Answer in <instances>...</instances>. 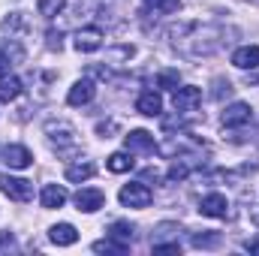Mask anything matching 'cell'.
I'll list each match as a JSON object with an SVG mask.
<instances>
[{
	"mask_svg": "<svg viewBox=\"0 0 259 256\" xmlns=\"http://www.w3.org/2000/svg\"><path fill=\"white\" fill-rule=\"evenodd\" d=\"M232 30L223 27V24H196V21H184V24H175L169 27V39L175 46V52H181L184 58H211L217 55L229 39Z\"/></svg>",
	"mask_w": 259,
	"mask_h": 256,
	"instance_id": "1",
	"label": "cell"
},
{
	"mask_svg": "<svg viewBox=\"0 0 259 256\" xmlns=\"http://www.w3.org/2000/svg\"><path fill=\"white\" fill-rule=\"evenodd\" d=\"M46 136H49V142L58 148V151H64V148H75L78 145V133L75 127L69 124V121H46Z\"/></svg>",
	"mask_w": 259,
	"mask_h": 256,
	"instance_id": "2",
	"label": "cell"
},
{
	"mask_svg": "<svg viewBox=\"0 0 259 256\" xmlns=\"http://www.w3.org/2000/svg\"><path fill=\"white\" fill-rule=\"evenodd\" d=\"M118 199H121V205H124V208H148V205H151V199H154V193L148 190V184L133 181V184H124V187H121Z\"/></svg>",
	"mask_w": 259,
	"mask_h": 256,
	"instance_id": "3",
	"label": "cell"
},
{
	"mask_svg": "<svg viewBox=\"0 0 259 256\" xmlns=\"http://www.w3.org/2000/svg\"><path fill=\"white\" fill-rule=\"evenodd\" d=\"M0 190L6 193L12 202H30L33 199V184L24 178H12V175H0Z\"/></svg>",
	"mask_w": 259,
	"mask_h": 256,
	"instance_id": "4",
	"label": "cell"
},
{
	"mask_svg": "<svg viewBox=\"0 0 259 256\" xmlns=\"http://www.w3.org/2000/svg\"><path fill=\"white\" fill-rule=\"evenodd\" d=\"M72 46H75V52H81V55H91V52H97V49L103 46V27H97V24H88V27L75 30V39H72Z\"/></svg>",
	"mask_w": 259,
	"mask_h": 256,
	"instance_id": "5",
	"label": "cell"
},
{
	"mask_svg": "<svg viewBox=\"0 0 259 256\" xmlns=\"http://www.w3.org/2000/svg\"><path fill=\"white\" fill-rule=\"evenodd\" d=\"M172 103H175V112H181V115H193L196 109H199V103H202V88H193V84H187V88H175Z\"/></svg>",
	"mask_w": 259,
	"mask_h": 256,
	"instance_id": "6",
	"label": "cell"
},
{
	"mask_svg": "<svg viewBox=\"0 0 259 256\" xmlns=\"http://www.w3.org/2000/svg\"><path fill=\"white\" fill-rule=\"evenodd\" d=\"M250 121H253V109H250L247 103H232V106L223 109V127L235 130V127L250 124Z\"/></svg>",
	"mask_w": 259,
	"mask_h": 256,
	"instance_id": "7",
	"label": "cell"
},
{
	"mask_svg": "<svg viewBox=\"0 0 259 256\" xmlns=\"http://www.w3.org/2000/svg\"><path fill=\"white\" fill-rule=\"evenodd\" d=\"M103 205H106V196H103V190H97V187H81V190L75 193V208L84 211V214H94Z\"/></svg>",
	"mask_w": 259,
	"mask_h": 256,
	"instance_id": "8",
	"label": "cell"
},
{
	"mask_svg": "<svg viewBox=\"0 0 259 256\" xmlns=\"http://www.w3.org/2000/svg\"><path fill=\"white\" fill-rule=\"evenodd\" d=\"M94 94H97L94 81H91V78H78V81L69 88V94H66V103H69L72 109H78V106H88V103L94 100Z\"/></svg>",
	"mask_w": 259,
	"mask_h": 256,
	"instance_id": "9",
	"label": "cell"
},
{
	"mask_svg": "<svg viewBox=\"0 0 259 256\" xmlns=\"http://www.w3.org/2000/svg\"><path fill=\"white\" fill-rule=\"evenodd\" d=\"M199 211H202L205 217L220 220V217H226V214H229V202H226V196H223V193H208V196H202Z\"/></svg>",
	"mask_w": 259,
	"mask_h": 256,
	"instance_id": "10",
	"label": "cell"
},
{
	"mask_svg": "<svg viewBox=\"0 0 259 256\" xmlns=\"http://www.w3.org/2000/svg\"><path fill=\"white\" fill-rule=\"evenodd\" d=\"M24 61V49L9 36V39H0V72H9V66L21 64Z\"/></svg>",
	"mask_w": 259,
	"mask_h": 256,
	"instance_id": "11",
	"label": "cell"
},
{
	"mask_svg": "<svg viewBox=\"0 0 259 256\" xmlns=\"http://www.w3.org/2000/svg\"><path fill=\"white\" fill-rule=\"evenodd\" d=\"M136 112L145 115V118H157L163 112V97L157 91H142L139 100H136Z\"/></svg>",
	"mask_w": 259,
	"mask_h": 256,
	"instance_id": "12",
	"label": "cell"
},
{
	"mask_svg": "<svg viewBox=\"0 0 259 256\" xmlns=\"http://www.w3.org/2000/svg\"><path fill=\"white\" fill-rule=\"evenodd\" d=\"M3 163L9 169H27L33 163V154L24 148V145H6L3 148Z\"/></svg>",
	"mask_w": 259,
	"mask_h": 256,
	"instance_id": "13",
	"label": "cell"
},
{
	"mask_svg": "<svg viewBox=\"0 0 259 256\" xmlns=\"http://www.w3.org/2000/svg\"><path fill=\"white\" fill-rule=\"evenodd\" d=\"M124 145H127V151H154L157 148V142H154V133H148V130H133L124 136Z\"/></svg>",
	"mask_w": 259,
	"mask_h": 256,
	"instance_id": "14",
	"label": "cell"
},
{
	"mask_svg": "<svg viewBox=\"0 0 259 256\" xmlns=\"http://www.w3.org/2000/svg\"><path fill=\"white\" fill-rule=\"evenodd\" d=\"M49 238H52V244H58V247H69V244L78 241V229H75L72 223H58V226L49 229Z\"/></svg>",
	"mask_w": 259,
	"mask_h": 256,
	"instance_id": "15",
	"label": "cell"
},
{
	"mask_svg": "<svg viewBox=\"0 0 259 256\" xmlns=\"http://www.w3.org/2000/svg\"><path fill=\"white\" fill-rule=\"evenodd\" d=\"M94 175H97V166L91 160H75V163L66 166V181H72V184H81V181H88Z\"/></svg>",
	"mask_w": 259,
	"mask_h": 256,
	"instance_id": "16",
	"label": "cell"
},
{
	"mask_svg": "<svg viewBox=\"0 0 259 256\" xmlns=\"http://www.w3.org/2000/svg\"><path fill=\"white\" fill-rule=\"evenodd\" d=\"M232 64L238 69H256L259 66V46H241L232 52Z\"/></svg>",
	"mask_w": 259,
	"mask_h": 256,
	"instance_id": "17",
	"label": "cell"
},
{
	"mask_svg": "<svg viewBox=\"0 0 259 256\" xmlns=\"http://www.w3.org/2000/svg\"><path fill=\"white\" fill-rule=\"evenodd\" d=\"M21 78L18 75H9V72H3L0 75V103H12V100H18L21 97Z\"/></svg>",
	"mask_w": 259,
	"mask_h": 256,
	"instance_id": "18",
	"label": "cell"
},
{
	"mask_svg": "<svg viewBox=\"0 0 259 256\" xmlns=\"http://www.w3.org/2000/svg\"><path fill=\"white\" fill-rule=\"evenodd\" d=\"M39 202H42V208H64L66 205V190L61 184H46L42 193H39Z\"/></svg>",
	"mask_w": 259,
	"mask_h": 256,
	"instance_id": "19",
	"label": "cell"
},
{
	"mask_svg": "<svg viewBox=\"0 0 259 256\" xmlns=\"http://www.w3.org/2000/svg\"><path fill=\"white\" fill-rule=\"evenodd\" d=\"M220 241H223V235H220L217 229L190 232V244H193V247H199V250H214V247H220Z\"/></svg>",
	"mask_w": 259,
	"mask_h": 256,
	"instance_id": "20",
	"label": "cell"
},
{
	"mask_svg": "<svg viewBox=\"0 0 259 256\" xmlns=\"http://www.w3.org/2000/svg\"><path fill=\"white\" fill-rule=\"evenodd\" d=\"M106 232H109V238H115V241H121V244H133V238H136V226L127 223V220H115Z\"/></svg>",
	"mask_w": 259,
	"mask_h": 256,
	"instance_id": "21",
	"label": "cell"
},
{
	"mask_svg": "<svg viewBox=\"0 0 259 256\" xmlns=\"http://www.w3.org/2000/svg\"><path fill=\"white\" fill-rule=\"evenodd\" d=\"M106 166H109V172H118V175H121V172H130V169L136 166L133 151H130V154H127V151H115V154L106 160Z\"/></svg>",
	"mask_w": 259,
	"mask_h": 256,
	"instance_id": "22",
	"label": "cell"
},
{
	"mask_svg": "<svg viewBox=\"0 0 259 256\" xmlns=\"http://www.w3.org/2000/svg\"><path fill=\"white\" fill-rule=\"evenodd\" d=\"M9 36H15V33H24L27 30V18H24V12H9L6 18H3V24H0Z\"/></svg>",
	"mask_w": 259,
	"mask_h": 256,
	"instance_id": "23",
	"label": "cell"
},
{
	"mask_svg": "<svg viewBox=\"0 0 259 256\" xmlns=\"http://www.w3.org/2000/svg\"><path fill=\"white\" fill-rule=\"evenodd\" d=\"M130 250V244H121V241H115V238H103V241H94V253H127Z\"/></svg>",
	"mask_w": 259,
	"mask_h": 256,
	"instance_id": "24",
	"label": "cell"
},
{
	"mask_svg": "<svg viewBox=\"0 0 259 256\" xmlns=\"http://www.w3.org/2000/svg\"><path fill=\"white\" fill-rule=\"evenodd\" d=\"M187 175H190V163H187V160H175V163L169 166V172H166V181L175 184V181H184Z\"/></svg>",
	"mask_w": 259,
	"mask_h": 256,
	"instance_id": "25",
	"label": "cell"
},
{
	"mask_svg": "<svg viewBox=\"0 0 259 256\" xmlns=\"http://www.w3.org/2000/svg\"><path fill=\"white\" fill-rule=\"evenodd\" d=\"M145 6L160 12V15H172V12L181 9V0H145Z\"/></svg>",
	"mask_w": 259,
	"mask_h": 256,
	"instance_id": "26",
	"label": "cell"
},
{
	"mask_svg": "<svg viewBox=\"0 0 259 256\" xmlns=\"http://www.w3.org/2000/svg\"><path fill=\"white\" fill-rule=\"evenodd\" d=\"M181 84V72L178 69H163L157 75V88H166V91H175Z\"/></svg>",
	"mask_w": 259,
	"mask_h": 256,
	"instance_id": "27",
	"label": "cell"
},
{
	"mask_svg": "<svg viewBox=\"0 0 259 256\" xmlns=\"http://www.w3.org/2000/svg\"><path fill=\"white\" fill-rule=\"evenodd\" d=\"M66 0H39L36 3V9H39V15H46V18H55L58 12H64Z\"/></svg>",
	"mask_w": 259,
	"mask_h": 256,
	"instance_id": "28",
	"label": "cell"
},
{
	"mask_svg": "<svg viewBox=\"0 0 259 256\" xmlns=\"http://www.w3.org/2000/svg\"><path fill=\"white\" fill-rule=\"evenodd\" d=\"M46 46H49L52 52H61V49H64V42H61V30H49V33H46Z\"/></svg>",
	"mask_w": 259,
	"mask_h": 256,
	"instance_id": "29",
	"label": "cell"
},
{
	"mask_svg": "<svg viewBox=\"0 0 259 256\" xmlns=\"http://www.w3.org/2000/svg\"><path fill=\"white\" fill-rule=\"evenodd\" d=\"M15 250V235L12 232H0V253H9Z\"/></svg>",
	"mask_w": 259,
	"mask_h": 256,
	"instance_id": "30",
	"label": "cell"
},
{
	"mask_svg": "<svg viewBox=\"0 0 259 256\" xmlns=\"http://www.w3.org/2000/svg\"><path fill=\"white\" fill-rule=\"evenodd\" d=\"M115 130H118L115 121H100V124H97V133H100L103 139H109V133H115Z\"/></svg>",
	"mask_w": 259,
	"mask_h": 256,
	"instance_id": "31",
	"label": "cell"
},
{
	"mask_svg": "<svg viewBox=\"0 0 259 256\" xmlns=\"http://www.w3.org/2000/svg\"><path fill=\"white\" fill-rule=\"evenodd\" d=\"M250 220H253V226H259V205L250 208Z\"/></svg>",
	"mask_w": 259,
	"mask_h": 256,
	"instance_id": "32",
	"label": "cell"
},
{
	"mask_svg": "<svg viewBox=\"0 0 259 256\" xmlns=\"http://www.w3.org/2000/svg\"><path fill=\"white\" fill-rule=\"evenodd\" d=\"M247 250L250 253H259V241H247Z\"/></svg>",
	"mask_w": 259,
	"mask_h": 256,
	"instance_id": "33",
	"label": "cell"
},
{
	"mask_svg": "<svg viewBox=\"0 0 259 256\" xmlns=\"http://www.w3.org/2000/svg\"><path fill=\"white\" fill-rule=\"evenodd\" d=\"M250 3H259V0H250Z\"/></svg>",
	"mask_w": 259,
	"mask_h": 256,
	"instance_id": "34",
	"label": "cell"
}]
</instances>
